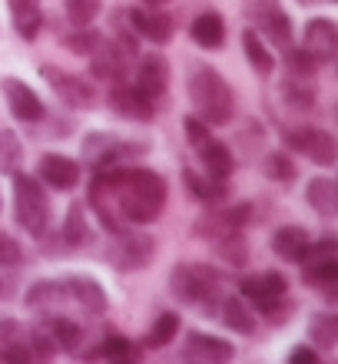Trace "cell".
I'll use <instances>...</instances> for the list:
<instances>
[{
    "label": "cell",
    "mask_w": 338,
    "mask_h": 364,
    "mask_svg": "<svg viewBox=\"0 0 338 364\" xmlns=\"http://www.w3.org/2000/svg\"><path fill=\"white\" fill-rule=\"evenodd\" d=\"M97 173L107 176L110 182V192H113V202H116V212H120V219L133 222V225H146V222H153L166 205V196H169V186L159 173L153 169H97Z\"/></svg>",
    "instance_id": "1"
},
{
    "label": "cell",
    "mask_w": 338,
    "mask_h": 364,
    "mask_svg": "<svg viewBox=\"0 0 338 364\" xmlns=\"http://www.w3.org/2000/svg\"><path fill=\"white\" fill-rule=\"evenodd\" d=\"M189 103H193L196 116L206 119L209 126H226L232 123L236 116V96H232V87L226 83V77L213 67H196L189 73Z\"/></svg>",
    "instance_id": "2"
},
{
    "label": "cell",
    "mask_w": 338,
    "mask_h": 364,
    "mask_svg": "<svg viewBox=\"0 0 338 364\" xmlns=\"http://www.w3.org/2000/svg\"><path fill=\"white\" fill-rule=\"evenodd\" d=\"M169 291H173L183 305H193L203 315H216L219 308L216 301H223V275L209 265H176L169 275Z\"/></svg>",
    "instance_id": "3"
},
{
    "label": "cell",
    "mask_w": 338,
    "mask_h": 364,
    "mask_svg": "<svg viewBox=\"0 0 338 364\" xmlns=\"http://www.w3.org/2000/svg\"><path fill=\"white\" fill-rule=\"evenodd\" d=\"M14 219L27 235L43 239L50 225V199L33 176L14 173Z\"/></svg>",
    "instance_id": "4"
},
{
    "label": "cell",
    "mask_w": 338,
    "mask_h": 364,
    "mask_svg": "<svg viewBox=\"0 0 338 364\" xmlns=\"http://www.w3.org/2000/svg\"><path fill=\"white\" fill-rule=\"evenodd\" d=\"M149 146L139 143H123L120 136L113 133H87L83 136V146H80V153H83V163L93 166V169H110V166H120L126 159H133V156H143Z\"/></svg>",
    "instance_id": "5"
},
{
    "label": "cell",
    "mask_w": 338,
    "mask_h": 364,
    "mask_svg": "<svg viewBox=\"0 0 338 364\" xmlns=\"http://www.w3.org/2000/svg\"><path fill=\"white\" fill-rule=\"evenodd\" d=\"M113 249L107 252V259L113 262L120 272H139L146 269L156 255V239L146 235V232H136V229H120L113 235Z\"/></svg>",
    "instance_id": "6"
},
{
    "label": "cell",
    "mask_w": 338,
    "mask_h": 364,
    "mask_svg": "<svg viewBox=\"0 0 338 364\" xmlns=\"http://www.w3.org/2000/svg\"><path fill=\"white\" fill-rule=\"evenodd\" d=\"M285 146L302 153L305 159H312L315 166H335L338 163V139L329 129H319V126H302V129H289L285 133Z\"/></svg>",
    "instance_id": "7"
},
{
    "label": "cell",
    "mask_w": 338,
    "mask_h": 364,
    "mask_svg": "<svg viewBox=\"0 0 338 364\" xmlns=\"http://www.w3.org/2000/svg\"><path fill=\"white\" fill-rule=\"evenodd\" d=\"M249 20L255 23L259 37L275 43L282 53L292 47V37H295V33H292V20H289V14L279 7V0H252Z\"/></svg>",
    "instance_id": "8"
},
{
    "label": "cell",
    "mask_w": 338,
    "mask_h": 364,
    "mask_svg": "<svg viewBox=\"0 0 338 364\" xmlns=\"http://www.w3.org/2000/svg\"><path fill=\"white\" fill-rule=\"evenodd\" d=\"M40 77L50 83V90L57 93L60 103H67L70 109H90V106L100 103V93L90 87L87 80H80L77 73H67V70H57V67H40Z\"/></svg>",
    "instance_id": "9"
},
{
    "label": "cell",
    "mask_w": 338,
    "mask_h": 364,
    "mask_svg": "<svg viewBox=\"0 0 338 364\" xmlns=\"http://www.w3.org/2000/svg\"><path fill=\"white\" fill-rule=\"evenodd\" d=\"M239 295L249 301L252 308H259L262 315L269 311L282 295H289V278L282 272L269 269V272H259V275H249L239 282Z\"/></svg>",
    "instance_id": "10"
},
{
    "label": "cell",
    "mask_w": 338,
    "mask_h": 364,
    "mask_svg": "<svg viewBox=\"0 0 338 364\" xmlns=\"http://www.w3.org/2000/svg\"><path fill=\"white\" fill-rule=\"evenodd\" d=\"M107 103L113 106V109L123 116V119H133V123H149V119L156 116L153 96H146L143 90L136 87V83H126V80H116V83H110Z\"/></svg>",
    "instance_id": "11"
},
{
    "label": "cell",
    "mask_w": 338,
    "mask_h": 364,
    "mask_svg": "<svg viewBox=\"0 0 338 364\" xmlns=\"http://www.w3.org/2000/svg\"><path fill=\"white\" fill-rule=\"evenodd\" d=\"M133 53H126L113 37H100V43L90 53V73L97 80H107V83H116V80H126L130 67H133Z\"/></svg>",
    "instance_id": "12"
},
{
    "label": "cell",
    "mask_w": 338,
    "mask_h": 364,
    "mask_svg": "<svg viewBox=\"0 0 338 364\" xmlns=\"http://www.w3.org/2000/svg\"><path fill=\"white\" fill-rule=\"evenodd\" d=\"M302 50L312 53L319 63L338 60V23L329 17H312L302 30Z\"/></svg>",
    "instance_id": "13"
},
{
    "label": "cell",
    "mask_w": 338,
    "mask_h": 364,
    "mask_svg": "<svg viewBox=\"0 0 338 364\" xmlns=\"http://www.w3.org/2000/svg\"><path fill=\"white\" fill-rule=\"evenodd\" d=\"M0 90H4V100H7L14 119H20V123H40V119L47 116L43 103H40V96L33 93L23 80L4 77V80H0Z\"/></svg>",
    "instance_id": "14"
},
{
    "label": "cell",
    "mask_w": 338,
    "mask_h": 364,
    "mask_svg": "<svg viewBox=\"0 0 338 364\" xmlns=\"http://www.w3.org/2000/svg\"><path fill=\"white\" fill-rule=\"evenodd\" d=\"M63 288H67V298L73 301V305L80 308V311H87L90 318H97L107 311V291H103V285H100L93 275H67L63 278Z\"/></svg>",
    "instance_id": "15"
},
{
    "label": "cell",
    "mask_w": 338,
    "mask_h": 364,
    "mask_svg": "<svg viewBox=\"0 0 338 364\" xmlns=\"http://www.w3.org/2000/svg\"><path fill=\"white\" fill-rule=\"evenodd\" d=\"M126 20H130V27L139 33V37L153 40L156 47H166L169 40H173V17L166 14V10H143V7H130L126 10Z\"/></svg>",
    "instance_id": "16"
},
{
    "label": "cell",
    "mask_w": 338,
    "mask_h": 364,
    "mask_svg": "<svg viewBox=\"0 0 338 364\" xmlns=\"http://www.w3.org/2000/svg\"><path fill=\"white\" fill-rule=\"evenodd\" d=\"M236 348L226 341V338H216V335H203V331H193L186 338L183 345V358L186 361H206V364H223L232 361Z\"/></svg>",
    "instance_id": "17"
},
{
    "label": "cell",
    "mask_w": 338,
    "mask_h": 364,
    "mask_svg": "<svg viewBox=\"0 0 338 364\" xmlns=\"http://www.w3.org/2000/svg\"><path fill=\"white\" fill-rule=\"evenodd\" d=\"M80 169L83 166L77 159H70V156H60V153H47L40 156V179L47 182L50 189H77L80 182Z\"/></svg>",
    "instance_id": "18"
},
{
    "label": "cell",
    "mask_w": 338,
    "mask_h": 364,
    "mask_svg": "<svg viewBox=\"0 0 338 364\" xmlns=\"http://www.w3.org/2000/svg\"><path fill=\"white\" fill-rule=\"evenodd\" d=\"M136 87L143 90L146 96L159 100V96L169 90V63H166V57L149 53V57L139 60V63H136Z\"/></svg>",
    "instance_id": "19"
},
{
    "label": "cell",
    "mask_w": 338,
    "mask_h": 364,
    "mask_svg": "<svg viewBox=\"0 0 338 364\" xmlns=\"http://www.w3.org/2000/svg\"><path fill=\"white\" fill-rule=\"evenodd\" d=\"M309 242H312L309 232L302 229V225H282V229H275V235H272V252H275L282 262L299 265V262L305 259Z\"/></svg>",
    "instance_id": "20"
},
{
    "label": "cell",
    "mask_w": 338,
    "mask_h": 364,
    "mask_svg": "<svg viewBox=\"0 0 338 364\" xmlns=\"http://www.w3.org/2000/svg\"><path fill=\"white\" fill-rule=\"evenodd\" d=\"M302 282L315 288L325 301L338 305V259L315 262V265H302Z\"/></svg>",
    "instance_id": "21"
},
{
    "label": "cell",
    "mask_w": 338,
    "mask_h": 364,
    "mask_svg": "<svg viewBox=\"0 0 338 364\" xmlns=\"http://www.w3.org/2000/svg\"><path fill=\"white\" fill-rule=\"evenodd\" d=\"M305 202L319 212L322 219H338V182L329 176H315L305 186Z\"/></svg>",
    "instance_id": "22"
},
{
    "label": "cell",
    "mask_w": 338,
    "mask_h": 364,
    "mask_svg": "<svg viewBox=\"0 0 338 364\" xmlns=\"http://www.w3.org/2000/svg\"><path fill=\"white\" fill-rule=\"evenodd\" d=\"M189 37H193L196 47L203 50H219L226 43V20L216 14V10H203L199 17L193 20L189 27Z\"/></svg>",
    "instance_id": "23"
},
{
    "label": "cell",
    "mask_w": 338,
    "mask_h": 364,
    "mask_svg": "<svg viewBox=\"0 0 338 364\" xmlns=\"http://www.w3.org/2000/svg\"><path fill=\"white\" fill-rule=\"evenodd\" d=\"M219 315H223L226 328H232L236 335H255V315L242 295H226L219 301Z\"/></svg>",
    "instance_id": "24"
},
{
    "label": "cell",
    "mask_w": 338,
    "mask_h": 364,
    "mask_svg": "<svg viewBox=\"0 0 338 364\" xmlns=\"http://www.w3.org/2000/svg\"><path fill=\"white\" fill-rule=\"evenodd\" d=\"M183 182H186V189H189V196H193L196 202H203V205H219V202L229 196V186H226L223 179L199 176V173H193V169H183Z\"/></svg>",
    "instance_id": "25"
},
{
    "label": "cell",
    "mask_w": 338,
    "mask_h": 364,
    "mask_svg": "<svg viewBox=\"0 0 338 364\" xmlns=\"http://www.w3.org/2000/svg\"><path fill=\"white\" fill-rule=\"evenodd\" d=\"M14 27L23 40H37L40 27H43V14H40V0H7Z\"/></svg>",
    "instance_id": "26"
},
{
    "label": "cell",
    "mask_w": 338,
    "mask_h": 364,
    "mask_svg": "<svg viewBox=\"0 0 338 364\" xmlns=\"http://www.w3.org/2000/svg\"><path fill=\"white\" fill-rule=\"evenodd\" d=\"M199 159H203V169L206 176H213V179H229L232 169H236V156H232V149L226 143H219V139H209V143L199 149Z\"/></svg>",
    "instance_id": "27"
},
{
    "label": "cell",
    "mask_w": 338,
    "mask_h": 364,
    "mask_svg": "<svg viewBox=\"0 0 338 364\" xmlns=\"http://www.w3.org/2000/svg\"><path fill=\"white\" fill-rule=\"evenodd\" d=\"M213 245H216V255H219L226 265H232V269H242V265L249 262V242H245L242 229H226L223 235L213 239Z\"/></svg>",
    "instance_id": "28"
},
{
    "label": "cell",
    "mask_w": 338,
    "mask_h": 364,
    "mask_svg": "<svg viewBox=\"0 0 338 364\" xmlns=\"http://www.w3.org/2000/svg\"><path fill=\"white\" fill-rule=\"evenodd\" d=\"M242 50H245V60H249V67L259 73V77H269L272 70H275V60H272V50L262 43L259 30L255 27H245L242 30Z\"/></svg>",
    "instance_id": "29"
},
{
    "label": "cell",
    "mask_w": 338,
    "mask_h": 364,
    "mask_svg": "<svg viewBox=\"0 0 338 364\" xmlns=\"http://www.w3.org/2000/svg\"><path fill=\"white\" fill-rule=\"evenodd\" d=\"M60 301H67V288H63V282H50V278L30 285L27 295H23V305H27L30 311H50V308L60 305Z\"/></svg>",
    "instance_id": "30"
},
{
    "label": "cell",
    "mask_w": 338,
    "mask_h": 364,
    "mask_svg": "<svg viewBox=\"0 0 338 364\" xmlns=\"http://www.w3.org/2000/svg\"><path fill=\"white\" fill-rule=\"evenodd\" d=\"M309 338L319 351L338 348V311H319L309 318Z\"/></svg>",
    "instance_id": "31"
},
{
    "label": "cell",
    "mask_w": 338,
    "mask_h": 364,
    "mask_svg": "<svg viewBox=\"0 0 338 364\" xmlns=\"http://www.w3.org/2000/svg\"><path fill=\"white\" fill-rule=\"evenodd\" d=\"M282 100H285V106L289 109H295V113H309L312 106H315V90H312L309 80H299V77H285L279 87Z\"/></svg>",
    "instance_id": "32"
},
{
    "label": "cell",
    "mask_w": 338,
    "mask_h": 364,
    "mask_svg": "<svg viewBox=\"0 0 338 364\" xmlns=\"http://www.w3.org/2000/svg\"><path fill=\"white\" fill-rule=\"evenodd\" d=\"M87 358H90V361H136V358H139V351H136V345L130 341V338L110 335L107 341L93 348Z\"/></svg>",
    "instance_id": "33"
},
{
    "label": "cell",
    "mask_w": 338,
    "mask_h": 364,
    "mask_svg": "<svg viewBox=\"0 0 338 364\" xmlns=\"http://www.w3.org/2000/svg\"><path fill=\"white\" fill-rule=\"evenodd\" d=\"M63 242H67L70 249H77V245H87L90 242V225H87V212L80 202H73L67 209V222H63Z\"/></svg>",
    "instance_id": "34"
},
{
    "label": "cell",
    "mask_w": 338,
    "mask_h": 364,
    "mask_svg": "<svg viewBox=\"0 0 338 364\" xmlns=\"http://www.w3.org/2000/svg\"><path fill=\"white\" fill-rule=\"evenodd\" d=\"M176 335H179V315H173V311H166V315L156 318L153 328L146 331L143 345H146V348H166Z\"/></svg>",
    "instance_id": "35"
},
{
    "label": "cell",
    "mask_w": 338,
    "mask_h": 364,
    "mask_svg": "<svg viewBox=\"0 0 338 364\" xmlns=\"http://www.w3.org/2000/svg\"><path fill=\"white\" fill-rule=\"evenodd\" d=\"M20 159H23V143L14 129H0V173H17Z\"/></svg>",
    "instance_id": "36"
},
{
    "label": "cell",
    "mask_w": 338,
    "mask_h": 364,
    "mask_svg": "<svg viewBox=\"0 0 338 364\" xmlns=\"http://www.w3.org/2000/svg\"><path fill=\"white\" fill-rule=\"evenodd\" d=\"M262 173L272 182H292L295 179V163H292V156L285 149H275V153L262 159Z\"/></svg>",
    "instance_id": "37"
},
{
    "label": "cell",
    "mask_w": 338,
    "mask_h": 364,
    "mask_svg": "<svg viewBox=\"0 0 338 364\" xmlns=\"http://www.w3.org/2000/svg\"><path fill=\"white\" fill-rule=\"evenodd\" d=\"M47 325H50V331H53V338H57V348H63V351H77V345L83 341V331H80L77 321L53 315Z\"/></svg>",
    "instance_id": "38"
},
{
    "label": "cell",
    "mask_w": 338,
    "mask_h": 364,
    "mask_svg": "<svg viewBox=\"0 0 338 364\" xmlns=\"http://www.w3.org/2000/svg\"><path fill=\"white\" fill-rule=\"evenodd\" d=\"M285 70H289V77H299V80H312L319 73V60L305 53L302 47H289L285 50Z\"/></svg>",
    "instance_id": "39"
},
{
    "label": "cell",
    "mask_w": 338,
    "mask_h": 364,
    "mask_svg": "<svg viewBox=\"0 0 338 364\" xmlns=\"http://www.w3.org/2000/svg\"><path fill=\"white\" fill-rule=\"evenodd\" d=\"M27 338H30L27 345H30V351H33V358H40V361H50V358L57 355V338H53L50 325H30Z\"/></svg>",
    "instance_id": "40"
},
{
    "label": "cell",
    "mask_w": 338,
    "mask_h": 364,
    "mask_svg": "<svg viewBox=\"0 0 338 364\" xmlns=\"http://www.w3.org/2000/svg\"><path fill=\"white\" fill-rule=\"evenodd\" d=\"M103 0H63V10H67V20L73 27H90L97 20Z\"/></svg>",
    "instance_id": "41"
},
{
    "label": "cell",
    "mask_w": 338,
    "mask_h": 364,
    "mask_svg": "<svg viewBox=\"0 0 338 364\" xmlns=\"http://www.w3.org/2000/svg\"><path fill=\"white\" fill-rule=\"evenodd\" d=\"M100 37H103V33H97V30L77 27L73 33H67V37H63V47L73 50V53H80V57H90V53H93V47L100 43Z\"/></svg>",
    "instance_id": "42"
},
{
    "label": "cell",
    "mask_w": 338,
    "mask_h": 364,
    "mask_svg": "<svg viewBox=\"0 0 338 364\" xmlns=\"http://www.w3.org/2000/svg\"><path fill=\"white\" fill-rule=\"evenodd\" d=\"M329 259H338V239H335V235L319 239V242H309L305 259H302L299 265H315V262H329Z\"/></svg>",
    "instance_id": "43"
},
{
    "label": "cell",
    "mask_w": 338,
    "mask_h": 364,
    "mask_svg": "<svg viewBox=\"0 0 338 364\" xmlns=\"http://www.w3.org/2000/svg\"><path fill=\"white\" fill-rule=\"evenodd\" d=\"M183 129H186V139H189L193 149H203V146L213 139V126L206 123V119H199V116H186Z\"/></svg>",
    "instance_id": "44"
},
{
    "label": "cell",
    "mask_w": 338,
    "mask_h": 364,
    "mask_svg": "<svg viewBox=\"0 0 338 364\" xmlns=\"http://www.w3.org/2000/svg\"><path fill=\"white\" fill-rule=\"evenodd\" d=\"M20 262H23V249H20V242L7 232H0V269H17Z\"/></svg>",
    "instance_id": "45"
},
{
    "label": "cell",
    "mask_w": 338,
    "mask_h": 364,
    "mask_svg": "<svg viewBox=\"0 0 338 364\" xmlns=\"http://www.w3.org/2000/svg\"><path fill=\"white\" fill-rule=\"evenodd\" d=\"M216 215H219V222H223L226 229H242V225H249V219H252V205L249 202H239V205L216 212Z\"/></svg>",
    "instance_id": "46"
},
{
    "label": "cell",
    "mask_w": 338,
    "mask_h": 364,
    "mask_svg": "<svg viewBox=\"0 0 338 364\" xmlns=\"http://www.w3.org/2000/svg\"><path fill=\"white\" fill-rule=\"evenodd\" d=\"M0 361L4 364H27V361H33V351H30V345H23V341H14V345L0 348Z\"/></svg>",
    "instance_id": "47"
},
{
    "label": "cell",
    "mask_w": 338,
    "mask_h": 364,
    "mask_svg": "<svg viewBox=\"0 0 338 364\" xmlns=\"http://www.w3.org/2000/svg\"><path fill=\"white\" fill-rule=\"evenodd\" d=\"M14 341H23V328L17 321H0V348L4 345H14Z\"/></svg>",
    "instance_id": "48"
},
{
    "label": "cell",
    "mask_w": 338,
    "mask_h": 364,
    "mask_svg": "<svg viewBox=\"0 0 338 364\" xmlns=\"http://www.w3.org/2000/svg\"><path fill=\"white\" fill-rule=\"evenodd\" d=\"M319 355H315V345H295L289 351V364H315Z\"/></svg>",
    "instance_id": "49"
},
{
    "label": "cell",
    "mask_w": 338,
    "mask_h": 364,
    "mask_svg": "<svg viewBox=\"0 0 338 364\" xmlns=\"http://www.w3.org/2000/svg\"><path fill=\"white\" fill-rule=\"evenodd\" d=\"M146 4H153V7H156V4H166V0H146Z\"/></svg>",
    "instance_id": "50"
},
{
    "label": "cell",
    "mask_w": 338,
    "mask_h": 364,
    "mask_svg": "<svg viewBox=\"0 0 338 364\" xmlns=\"http://www.w3.org/2000/svg\"><path fill=\"white\" fill-rule=\"evenodd\" d=\"M299 4H315V0H299ZM332 4H338V0H332Z\"/></svg>",
    "instance_id": "51"
}]
</instances>
